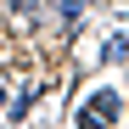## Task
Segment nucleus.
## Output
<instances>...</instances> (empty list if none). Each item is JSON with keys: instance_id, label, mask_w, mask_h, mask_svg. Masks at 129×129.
<instances>
[{"instance_id": "2", "label": "nucleus", "mask_w": 129, "mask_h": 129, "mask_svg": "<svg viewBox=\"0 0 129 129\" xmlns=\"http://www.w3.org/2000/svg\"><path fill=\"white\" fill-rule=\"evenodd\" d=\"M107 56H112V62H118V56H129V34H118L112 45H107Z\"/></svg>"}, {"instance_id": "3", "label": "nucleus", "mask_w": 129, "mask_h": 129, "mask_svg": "<svg viewBox=\"0 0 129 129\" xmlns=\"http://www.w3.org/2000/svg\"><path fill=\"white\" fill-rule=\"evenodd\" d=\"M0 107H6V84H0Z\"/></svg>"}, {"instance_id": "1", "label": "nucleus", "mask_w": 129, "mask_h": 129, "mask_svg": "<svg viewBox=\"0 0 129 129\" xmlns=\"http://www.w3.org/2000/svg\"><path fill=\"white\" fill-rule=\"evenodd\" d=\"M112 118H118V95H112V90H101V95H90V101L79 107V118H73V123L101 129V123H112Z\"/></svg>"}]
</instances>
